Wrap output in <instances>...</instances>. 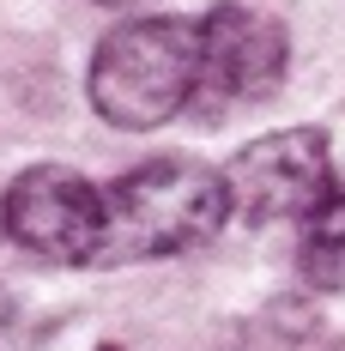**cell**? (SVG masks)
Segmentation results:
<instances>
[{
    "label": "cell",
    "instance_id": "cell-6",
    "mask_svg": "<svg viewBox=\"0 0 345 351\" xmlns=\"http://www.w3.org/2000/svg\"><path fill=\"white\" fill-rule=\"evenodd\" d=\"M303 279L321 291H345V188H333L303 218Z\"/></svg>",
    "mask_w": 345,
    "mask_h": 351
},
{
    "label": "cell",
    "instance_id": "cell-1",
    "mask_svg": "<svg viewBox=\"0 0 345 351\" xmlns=\"http://www.w3.org/2000/svg\"><path fill=\"white\" fill-rule=\"evenodd\" d=\"M230 218L224 170L194 158H152L104 188V254L97 267L121 261H170L188 248H206Z\"/></svg>",
    "mask_w": 345,
    "mask_h": 351
},
{
    "label": "cell",
    "instance_id": "cell-4",
    "mask_svg": "<svg viewBox=\"0 0 345 351\" xmlns=\"http://www.w3.org/2000/svg\"><path fill=\"white\" fill-rule=\"evenodd\" d=\"M230 218L242 224H278V218H309L333 194V152L321 128H285L267 140L242 145L224 170Z\"/></svg>",
    "mask_w": 345,
    "mask_h": 351
},
{
    "label": "cell",
    "instance_id": "cell-5",
    "mask_svg": "<svg viewBox=\"0 0 345 351\" xmlns=\"http://www.w3.org/2000/svg\"><path fill=\"white\" fill-rule=\"evenodd\" d=\"M285 25L261 6H242L224 0L200 19V85H194V104L200 109H230V104H261L273 97L278 79H285Z\"/></svg>",
    "mask_w": 345,
    "mask_h": 351
},
{
    "label": "cell",
    "instance_id": "cell-8",
    "mask_svg": "<svg viewBox=\"0 0 345 351\" xmlns=\"http://www.w3.org/2000/svg\"><path fill=\"white\" fill-rule=\"evenodd\" d=\"M0 309H6V297H0Z\"/></svg>",
    "mask_w": 345,
    "mask_h": 351
},
{
    "label": "cell",
    "instance_id": "cell-2",
    "mask_svg": "<svg viewBox=\"0 0 345 351\" xmlns=\"http://www.w3.org/2000/svg\"><path fill=\"white\" fill-rule=\"evenodd\" d=\"M200 85V19H128L91 55V109L109 128H164L194 104Z\"/></svg>",
    "mask_w": 345,
    "mask_h": 351
},
{
    "label": "cell",
    "instance_id": "cell-7",
    "mask_svg": "<svg viewBox=\"0 0 345 351\" xmlns=\"http://www.w3.org/2000/svg\"><path fill=\"white\" fill-rule=\"evenodd\" d=\"M97 6H134V0H97Z\"/></svg>",
    "mask_w": 345,
    "mask_h": 351
},
{
    "label": "cell",
    "instance_id": "cell-3",
    "mask_svg": "<svg viewBox=\"0 0 345 351\" xmlns=\"http://www.w3.org/2000/svg\"><path fill=\"white\" fill-rule=\"evenodd\" d=\"M0 224L19 248L61 267H97L104 254V188L67 164H31L6 188Z\"/></svg>",
    "mask_w": 345,
    "mask_h": 351
}]
</instances>
